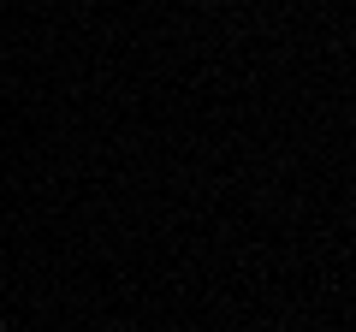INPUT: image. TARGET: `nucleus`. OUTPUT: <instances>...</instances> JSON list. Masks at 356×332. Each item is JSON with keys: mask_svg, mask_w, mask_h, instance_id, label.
Listing matches in <instances>:
<instances>
[{"mask_svg": "<svg viewBox=\"0 0 356 332\" xmlns=\"http://www.w3.org/2000/svg\"><path fill=\"white\" fill-rule=\"evenodd\" d=\"M0 332H6V320H0Z\"/></svg>", "mask_w": 356, "mask_h": 332, "instance_id": "nucleus-1", "label": "nucleus"}]
</instances>
